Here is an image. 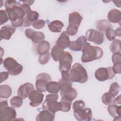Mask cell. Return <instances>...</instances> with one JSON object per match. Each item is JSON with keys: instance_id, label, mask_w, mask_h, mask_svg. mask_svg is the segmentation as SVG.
Masks as SVG:
<instances>
[{"instance_id": "obj_1", "label": "cell", "mask_w": 121, "mask_h": 121, "mask_svg": "<svg viewBox=\"0 0 121 121\" xmlns=\"http://www.w3.org/2000/svg\"><path fill=\"white\" fill-rule=\"evenodd\" d=\"M81 61L83 62H88L100 59L103 55L102 49L96 46H92L87 43L82 48Z\"/></svg>"}, {"instance_id": "obj_2", "label": "cell", "mask_w": 121, "mask_h": 121, "mask_svg": "<svg viewBox=\"0 0 121 121\" xmlns=\"http://www.w3.org/2000/svg\"><path fill=\"white\" fill-rule=\"evenodd\" d=\"M70 80L74 82L84 83L88 79L86 69L79 63H75L72 67L69 73Z\"/></svg>"}, {"instance_id": "obj_3", "label": "cell", "mask_w": 121, "mask_h": 121, "mask_svg": "<svg viewBox=\"0 0 121 121\" xmlns=\"http://www.w3.org/2000/svg\"><path fill=\"white\" fill-rule=\"evenodd\" d=\"M3 66L9 74L13 76L21 73L23 68L21 64L11 57H8L3 60Z\"/></svg>"}, {"instance_id": "obj_4", "label": "cell", "mask_w": 121, "mask_h": 121, "mask_svg": "<svg viewBox=\"0 0 121 121\" xmlns=\"http://www.w3.org/2000/svg\"><path fill=\"white\" fill-rule=\"evenodd\" d=\"M112 67L107 68H99L97 69L95 73L96 79L100 81H104L107 79H112L115 76Z\"/></svg>"}, {"instance_id": "obj_5", "label": "cell", "mask_w": 121, "mask_h": 121, "mask_svg": "<svg viewBox=\"0 0 121 121\" xmlns=\"http://www.w3.org/2000/svg\"><path fill=\"white\" fill-rule=\"evenodd\" d=\"M73 60V57L71 54L67 51H64L59 59L60 63L59 70L62 71H69L71 63Z\"/></svg>"}, {"instance_id": "obj_6", "label": "cell", "mask_w": 121, "mask_h": 121, "mask_svg": "<svg viewBox=\"0 0 121 121\" xmlns=\"http://www.w3.org/2000/svg\"><path fill=\"white\" fill-rule=\"evenodd\" d=\"M52 81V78L49 74L46 73H41L36 77L35 87L37 90L43 92L46 91L47 84Z\"/></svg>"}, {"instance_id": "obj_7", "label": "cell", "mask_w": 121, "mask_h": 121, "mask_svg": "<svg viewBox=\"0 0 121 121\" xmlns=\"http://www.w3.org/2000/svg\"><path fill=\"white\" fill-rule=\"evenodd\" d=\"M86 40L96 44H101L104 41V34L103 32L93 29H88L86 33Z\"/></svg>"}, {"instance_id": "obj_8", "label": "cell", "mask_w": 121, "mask_h": 121, "mask_svg": "<svg viewBox=\"0 0 121 121\" xmlns=\"http://www.w3.org/2000/svg\"><path fill=\"white\" fill-rule=\"evenodd\" d=\"M17 116V112L14 108L6 107L0 108V120L8 121L14 120Z\"/></svg>"}, {"instance_id": "obj_9", "label": "cell", "mask_w": 121, "mask_h": 121, "mask_svg": "<svg viewBox=\"0 0 121 121\" xmlns=\"http://www.w3.org/2000/svg\"><path fill=\"white\" fill-rule=\"evenodd\" d=\"M44 95L40 91L36 90H33L29 95V104L32 107H36L41 104L43 100Z\"/></svg>"}, {"instance_id": "obj_10", "label": "cell", "mask_w": 121, "mask_h": 121, "mask_svg": "<svg viewBox=\"0 0 121 121\" xmlns=\"http://www.w3.org/2000/svg\"><path fill=\"white\" fill-rule=\"evenodd\" d=\"M87 43L86 39L85 36H80L78 38L76 41L70 42L69 48L73 51H80L82 50L83 47Z\"/></svg>"}, {"instance_id": "obj_11", "label": "cell", "mask_w": 121, "mask_h": 121, "mask_svg": "<svg viewBox=\"0 0 121 121\" xmlns=\"http://www.w3.org/2000/svg\"><path fill=\"white\" fill-rule=\"evenodd\" d=\"M34 90L35 88L33 84L30 83H26L19 87L17 92V95L22 99H25Z\"/></svg>"}, {"instance_id": "obj_12", "label": "cell", "mask_w": 121, "mask_h": 121, "mask_svg": "<svg viewBox=\"0 0 121 121\" xmlns=\"http://www.w3.org/2000/svg\"><path fill=\"white\" fill-rule=\"evenodd\" d=\"M42 108L43 110H47L55 113L58 111H61L62 106L60 102H58L57 101H49L45 100L43 104Z\"/></svg>"}, {"instance_id": "obj_13", "label": "cell", "mask_w": 121, "mask_h": 121, "mask_svg": "<svg viewBox=\"0 0 121 121\" xmlns=\"http://www.w3.org/2000/svg\"><path fill=\"white\" fill-rule=\"evenodd\" d=\"M39 17V14L37 12L31 10L25 17L23 26L28 27L30 26L38 20Z\"/></svg>"}, {"instance_id": "obj_14", "label": "cell", "mask_w": 121, "mask_h": 121, "mask_svg": "<svg viewBox=\"0 0 121 121\" xmlns=\"http://www.w3.org/2000/svg\"><path fill=\"white\" fill-rule=\"evenodd\" d=\"M16 31V28L13 26L7 25L2 26L0 29V40H9Z\"/></svg>"}, {"instance_id": "obj_15", "label": "cell", "mask_w": 121, "mask_h": 121, "mask_svg": "<svg viewBox=\"0 0 121 121\" xmlns=\"http://www.w3.org/2000/svg\"><path fill=\"white\" fill-rule=\"evenodd\" d=\"M55 118V113L47 110L40 112L36 116V121H53Z\"/></svg>"}, {"instance_id": "obj_16", "label": "cell", "mask_w": 121, "mask_h": 121, "mask_svg": "<svg viewBox=\"0 0 121 121\" xmlns=\"http://www.w3.org/2000/svg\"><path fill=\"white\" fill-rule=\"evenodd\" d=\"M70 41L69 40V37L67 34L66 32L63 31L61 33L59 38L56 42V44L62 49H65L69 44Z\"/></svg>"}, {"instance_id": "obj_17", "label": "cell", "mask_w": 121, "mask_h": 121, "mask_svg": "<svg viewBox=\"0 0 121 121\" xmlns=\"http://www.w3.org/2000/svg\"><path fill=\"white\" fill-rule=\"evenodd\" d=\"M108 21L113 23H118L121 22V11L117 9H112L108 13Z\"/></svg>"}, {"instance_id": "obj_18", "label": "cell", "mask_w": 121, "mask_h": 121, "mask_svg": "<svg viewBox=\"0 0 121 121\" xmlns=\"http://www.w3.org/2000/svg\"><path fill=\"white\" fill-rule=\"evenodd\" d=\"M83 17L77 12H73L69 14V25L79 27Z\"/></svg>"}, {"instance_id": "obj_19", "label": "cell", "mask_w": 121, "mask_h": 121, "mask_svg": "<svg viewBox=\"0 0 121 121\" xmlns=\"http://www.w3.org/2000/svg\"><path fill=\"white\" fill-rule=\"evenodd\" d=\"M49 30L54 33H60L64 26L63 23L60 20H54L50 22L48 25Z\"/></svg>"}, {"instance_id": "obj_20", "label": "cell", "mask_w": 121, "mask_h": 121, "mask_svg": "<svg viewBox=\"0 0 121 121\" xmlns=\"http://www.w3.org/2000/svg\"><path fill=\"white\" fill-rule=\"evenodd\" d=\"M58 82L59 83L60 86V95L71 88L72 86V83L70 80L64 79L61 78Z\"/></svg>"}, {"instance_id": "obj_21", "label": "cell", "mask_w": 121, "mask_h": 121, "mask_svg": "<svg viewBox=\"0 0 121 121\" xmlns=\"http://www.w3.org/2000/svg\"><path fill=\"white\" fill-rule=\"evenodd\" d=\"M50 46V44L48 42L43 40L39 43L37 48V52L40 55L46 54L49 52Z\"/></svg>"}, {"instance_id": "obj_22", "label": "cell", "mask_w": 121, "mask_h": 121, "mask_svg": "<svg viewBox=\"0 0 121 121\" xmlns=\"http://www.w3.org/2000/svg\"><path fill=\"white\" fill-rule=\"evenodd\" d=\"M107 110L109 113L113 117L115 118L117 117H121V106H117L116 104L109 105Z\"/></svg>"}, {"instance_id": "obj_23", "label": "cell", "mask_w": 121, "mask_h": 121, "mask_svg": "<svg viewBox=\"0 0 121 121\" xmlns=\"http://www.w3.org/2000/svg\"><path fill=\"white\" fill-rule=\"evenodd\" d=\"M60 86L59 82L51 81L47 84L46 91L50 93H58L60 91Z\"/></svg>"}, {"instance_id": "obj_24", "label": "cell", "mask_w": 121, "mask_h": 121, "mask_svg": "<svg viewBox=\"0 0 121 121\" xmlns=\"http://www.w3.org/2000/svg\"><path fill=\"white\" fill-rule=\"evenodd\" d=\"M12 94V89L10 86L7 85L0 86V97L2 98L9 97Z\"/></svg>"}, {"instance_id": "obj_25", "label": "cell", "mask_w": 121, "mask_h": 121, "mask_svg": "<svg viewBox=\"0 0 121 121\" xmlns=\"http://www.w3.org/2000/svg\"><path fill=\"white\" fill-rule=\"evenodd\" d=\"M64 51L63 49L59 47L56 44L54 45L52 48L51 51V55L52 58L55 61H58L62 53Z\"/></svg>"}, {"instance_id": "obj_26", "label": "cell", "mask_w": 121, "mask_h": 121, "mask_svg": "<svg viewBox=\"0 0 121 121\" xmlns=\"http://www.w3.org/2000/svg\"><path fill=\"white\" fill-rule=\"evenodd\" d=\"M97 29L100 32H103L108 27H111L112 25L111 23L105 19L98 20L95 23Z\"/></svg>"}, {"instance_id": "obj_27", "label": "cell", "mask_w": 121, "mask_h": 121, "mask_svg": "<svg viewBox=\"0 0 121 121\" xmlns=\"http://www.w3.org/2000/svg\"><path fill=\"white\" fill-rule=\"evenodd\" d=\"M77 90L71 87L68 91L64 92L61 95V97H64L70 101H72L77 96Z\"/></svg>"}, {"instance_id": "obj_28", "label": "cell", "mask_w": 121, "mask_h": 121, "mask_svg": "<svg viewBox=\"0 0 121 121\" xmlns=\"http://www.w3.org/2000/svg\"><path fill=\"white\" fill-rule=\"evenodd\" d=\"M45 38L44 35L40 31H34L31 37V40L35 43H40Z\"/></svg>"}, {"instance_id": "obj_29", "label": "cell", "mask_w": 121, "mask_h": 121, "mask_svg": "<svg viewBox=\"0 0 121 121\" xmlns=\"http://www.w3.org/2000/svg\"><path fill=\"white\" fill-rule=\"evenodd\" d=\"M115 96L110 92L105 93L102 96V101L105 105H110L113 103Z\"/></svg>"}, {"instance_id": "obj_30", "label": "cell", "mask_w": 121, "mask_h": 121, "mask_svg": "<svg viewBox=\"0 0 121 121\" xmlns=\"http://www.w3.org/2000/svg\"><path fill=\"white\" fill-rule=\"evenodd\" d=\"M110 49L113 53H121V41L119 39H114L110 46Z\"/></svg>"}, {"instance_id": "obj_31", "label": "cell", "mask_w": 121, "mask_h": 121, "mask_svg": "<svg viewBox=\"0 0 121 121\" xmlns=\"http://www.w3.org/2000/svg\"><path fill=\"white\" fill-rule=\"evenodd\" d=\"M60 102L62 106L61 111L63 112H68L70 111L72 104L71 101H70L64 97H62Z\"/></svg>"}, {"instance_id": "obj_32", "label": "cell", "mask_w": 121, "mask_h": 121, "mask_svg": "<svg viewBox=\"0 0 121 121\" xmlns=\"http://www.w3.org/2000/svg\"><path fill=\"white\" fill-rule=\"evenodd\" d=\"M23 102L22 98L18 95L13 97L10 101V104L11 106L15 108L21 107L23 104Z\"/></svg>"}, {"instance_id": "obj_33", "label": "cell", "mask_w": 121, "mask_h": 121, "mask_svg": "<svg viewBox=\"0 0 121 121\" xmlns=\"http://www.w3.org/2000/svg\"><path fill=\"white\" fill-rule=\"evenodd\" d=\"M120 90L119 85L117 82H113L111 85L109 92L111 93L114 96H116L119 94Z\"/></svg>"}, {"instance_id": "obj_34", "label": "cell", "mask_w": 121, "mask_h": 121, "mask_svg": "<svg viewBox=\"0 0 121 121\" xmlns=\"http://www.w3.org/2000/svg\"><path fill=\"white\" fill-rule=\"evenodd\" d=\"M74 115L75 119L78 121H85L84 109L74 110Z\"/></svg>"}, {"instance_id": "obj_35", "label": "cell", "mask_w": 121, "mask_h": 121, "mask_svg": "<svg viewBox=\"0 0 121 121\" xmlns=\"http://www.w3.org/2000/svg\"><path fill=\"white\" fill-rule=\"evenodd\" d=\"M105 35L106 38L110 41L114 40L116 36L115 31L111 27H108L105 30Z\"/></svg>"}, {"instance_id": "obj_36", "label": "cell", "mask_w": 121, "mask_h": 121, "mask_svg": "<svg viewBox=\"0 0 121 121\" xmlns=\"http://www.w3.org/2000/svg\"><path fill=\"white\" fill-rule=\"evenodd\" d=\"M50 53L49 52L43 55H40L38 58V61L42 65L47 64L50 59Z\"/></svg>"}, {"instance_id": "obj_37", "label": "cell", "mask_w": 121, "mask_h": 121, "mask_svg": "<svg viewBox=\"0 0 121 121\" xmlns=\"http://www.w3.org/2000/svg\"><path fill=\"white\" fill-rule=\"evenodd\" d=\"M9 19V16L6 10H0V25H2L6 23Z\"/></svg>"}, {"instance_id": "obj_38", "label": "cell", "mask_w": 121, "mask_h": 121, "mask_svg": "<svg viewBox=\"0 0 121 121\" xmlns=\"http://www.w3.org/2000/svg\"><path fill=\"white\" fill-rule=\"evenodd\" d=\"M78 29V26L71 25H69L66 29V33L68 35L73 36L75 35L77 33Z\"/></svg>"}, {"instance_id": "obj_39", "label": "cell", "mask_w": 121, "mask_h": 121, "mask_svg": "<svg viewBox=\"0 0 121 121\" xmlns=\"http://www.w3.org/2000/svg\"><path fill=\"white\" fill-rule=\"evenodd\" d=\"M85 107V104L82 100H78L74 102L73 104V109H82Z\"/></svg>"}, {"instance_id": "obj_40", "label": "cell", "mask_w": 121, "mask_h": 121, "mask_svg": "<svg viewBox=\"0 0 121 121\" xmlns=\"http://www.w3.org/2000/svg\"><path fill=\"white\" fill-rule=\"evenodd\" d=\"M45 21L43 19H38L33 24V26L36 29H40L43 28L45 26Z\"/></svg>"}, {"instance_id": "obj_41", "label": "cell", "mask_w": 121, "mask_h": 121, "mask_svg": "<svg viewBox=\"0 0 121 121\" xmlns=\"http://www.w3.org/2000/svg\"><path fill=\"white\" fill-rule=\"evenodd\" d=\"M85 121H89L92 118V112L89 108H84Z\"/></svg>"}, {"instance_id": "obj_42", "label": "cell", "mask_w": 121, "mask_h": 121, "mask_svg": "<svg viewBox=\"0 0 121 121\" xmlns=\"http://www.w3.org/2000/svg\"><path fill=\"white\" fill-rule=\"evenodd\" d=\"M112 63L113 64L121 63V53H113L112 57Z\"/></svg>"}, {"instance_id": "obj_43", "label": "cell", "mask_w": 121, "mask_h": 121, "mask_svg": "<svg viewBox=\"0 0 121 121\" xmlns=\"http://www.w3.org/2000/svg\"><path fill=\"white\" fill-rule=\"evenodd\" d=\"M19 2L16 0H6L5 2V7L6 9H8L13 7L14 6L17 5Z\"/></svg>"}, {"instance_id": "obj_44", "label": "cell", "mask_w": 121, "mask_h": 121, "mask_svg": "<svg viewBox=\"0 0 121 121\" xmlns=\"http://www.w3.org/2000/svg\"><path fill=\"white\" fill-rule=\"evenodd\" d=\"M112 68L115 74H120L121 73V63L113 64Z\"/></svg>"}, {"instance_id": "obj_45", "label": "cell", "mask_w": 121, "mask_h": 121, "mask_svg": "<svg viewBox=\"0 0 121 121\" xmlns=\"http://www.w3.org/2000/svg\"><path fill=\"white\" fill-rule=\"evenodd\" d=\"M59 98V95L56 94H49L46 96V101H57Z\"/></svg>"}, {"instance_id": "obj_46", "label": "cell", "mask_w": 121, "mask_h": 121, "mask_svg": "<svg viewBox=\"0 0 121 121\" xmlns=\"http://www.w3.org/2000/svg\"><path fill=\"white\" fill-rule=\"evenodd\" d=\"M9 72H1L0 73V77H1V81L0 83L5 81L9 77Z\"/></svg>"}, {"instance_id": "obj_47", "label": "cell", "mask_w": 121, "mask_h": 121, "mask_svg": "<svg viewBox=\"0 0 121 121\" xmlns=\"http://www.w3.org/2000/svg\"><path fill=\"white\" fill-rule=\"evenodd\" d=\"M62 78L64 79L70 80V76L69 71H61Z\"/></svg>"}, {"instance_id": "obj_48", "label": "cell", "mask_w": 121, "mask_h": 121, "mask_svg": "<svg viewBox=\"0 0 121 121\" xmlns=\"http://www.w3.org/2000/svg\"><path fill=\"white\" fill-rule=\"evenodd\" d=\"M35 31L32 29L28 28L25 30V35L28 38L31 39L33 33Z\"/></svg>"}, {"instance_id": "obj_49", "label": "cell", "mask_w": 121, "mask_h": 121, "mask_svg": "<svg viewBox=\"0 0 121 121\" xmlns=\"http://www.w3.org/2000/svg\"><path fill=\"white\" fill-rule=\"evenodd\" d=\"M113 103L114 104H121V95H119L117 96L113 101Z\"/></svg>"}, {"instance_id": "obj_50", "label": "cell", "mask_w": 121, "mask_h": 121, "mask_svg": "<svg viewBox=\"0 0 121 121\" xmlns=\"http://www.w3.org/2000/svg\"><path fill=\"white\" fill-rule=\"evenodd\" d=\"M115 33L116 34V35L119 37L121 36V28L120 27L117 28L115 30Z\"/></svg>"}, {"instance_id": "obj_51", "label": "cell", "mask_w": 121, "mask_h": 121, "mask_svg": "<svg viewBox=\"0 0 121 121\" xmlns=\"http://www.w3.org/2000/svg\"><path fill=\"white\" fill-rule=\"evenodd\" d=\"M35 1H31V0H27V1H22V2L24 3H25L29 6L32 5L33 3Z\"/></svg>"}]
</instances>
